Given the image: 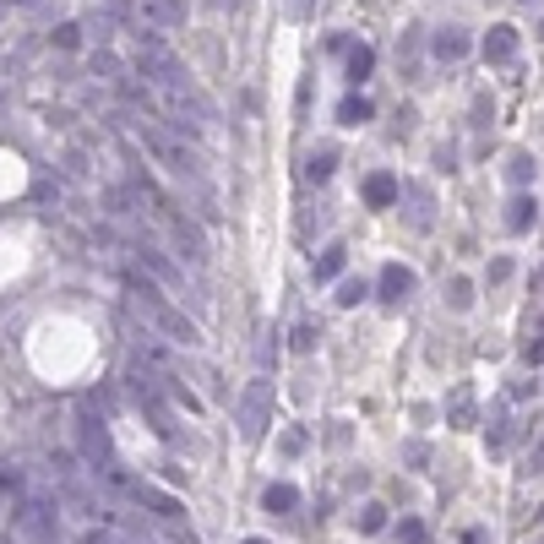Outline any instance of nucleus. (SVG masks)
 <instances>
[{
  "instance_id": "nucleus-27",
  "label": "nucleus",
  "mask_w": 544,
  "mask_h": 544,
  "mask_svg": "<svg viewBox=\"0 0 544 544\" xmlns=\"http://www.w3.org/2000/svg\"><path fill=\"white\" fill-rule=\"evenodd\" d=\"M343 305H354V300H365V283H343V294H338Z\"/></svg>"
},
{
  "instance_id": "nucleus-8",
  "label": "nucleus",
  "mask_w": 544,
  "mask_h": 544,
  "mask_svg": "<svg viewBox=\"0 0 544 544\" xmlns=\"http://www.w3.org/2000/svg\"><path fill=\"white\" fill-rule=\"evenodd\" d=\"M136 16H142V22H153V27H185L191 0H142V5H136Z\"/></svg>"
},
{
  "instance_id": "nucleus-10",
  "label": "nucleus",
  "mask_w": 544,
  "mask_h": 544,
  "mask_svg": "<svg viewBox=\"0 0 544 544\" xmlns=\"http://www.w3.org/2000/svg\"><path fill=\"white\" fill-rule=\"evenodd\" d=\"M409 294H414V272H409V267H398V262H392V267H381V300H387V305H403Z\"/></svg>"
},
{
  "instance_id": "nucleus-22",
  "label": "nucleus",
  "mask_w": 544,
  "mask_h": 544,
  "mask_svg": "<svg viewBox=\"0 0 544 544\" xmlns=\"http://www.w3.org/2000/svg\"><path fill=\"white\" fill-rule=\"evenodd\" d=\"M338 272H343V251L332 245V251H327V256L316 262V278H338Z\"/></svg>"
},
{
  "instance_id": "nucleus-14",
  "label": "nucleus",
  "mask_w": 544,
  "mask_h": 544,
  "mask_svg": "<svg viewBox=\"0 0 544 544\" xmlns=\"http://www.w3.org/2000/svg\"><path fill=\"white\" fill-rule=\"evenodd\" d=\"M93 76H104V82H114V87H120V82H125V65H120L109 49H93Z\"/></svg>"
},
{
  "instance_id": "nucleus-6",
  "label": "nucleus",
  "mask_w": 544,
  "mask_h": 544,
  "mask_svg": "<svg viewBox=\"0 0 544 544\" xmlns=\"http://www.w3.org/2000/svg\"><path fill=\"white\" fill-rule=\"evenodd\" d=\"M163 223H169V234H174V245H180V256L202 267V262H207V234H202V229H196V223H191L185 213H169V207H163Z\"/></svg>"
},
{
  "instance_id": "nucleus-16",
  "label": "nucleus",
  "mask_w": 544,
  "mask_h": 544,
  "mask_svg": "<svg viewBox=\"0 0 544 544\" xmlns=\"http://www.w3.org/2000/svg\"><path fill=\"white\" fill-rule=\"evenodd\" d=\"M338 120H343V125L371 120V98H343V104H338Z\"/></svg>"
},
{
  "instance_id": "nucleus-2",
  "label": "nucleus",
  "mask_w": 544,
  "mask_h": 544,
  "mask_svg": "<svg viewBox=\"0 0 544 544\" xmlns=\"http://www.w3.org/2000/svg\"><path fill=\"white\" fill-rule=\"evenodd\" d=\"M136 65H142V76L147 82H158V87H185V65H180V54L158 38V33H136Z\"/></svg>"
},
{
  "instance_id": "nucleus-9",
  "label": "nucleus",
  "mask_w": 544,
  "mask_h": 544,
  "mask_svg": "<svg viewBox=\"0 0 544 544\" xmlns=\"http://www.w3.org/2000/svg\"><path fill=\"white\" fill-rule=\"evenodd\" d=\"M485 60H490V65L518 60V27H507V22H501V27H490V33H485Z\"/></svg>"
},
{
  "instance_id": "nucleus-33",
  "label": "nucleus",
  "mask_w": 544,
  "mask_h": 544,
  "mask_svg": "<svg viewBox=\"0 0 544 544\" xmlns=\"http://www.w3.org/2000/svg\"><path fill=\"white\" fill-rule=\"evenodd\" d=\"M207 5H240V0H207Z\"/></svg>"
},
{
  "instance_id": "nucleus-7",
  "label": "nucleus",
  "mask_w": 544,
  "mask_h": 544,
  "mask_svg": "<svg viewBox=\"0 0 544 544\" xmlns=\"http://www.w3.org/2000/svg\"><path fill=\"white\" fill-rule=\"evenodd\" d=\"M267 409H272V387H267V381H251V392H245V403H240L245 436H262V430H267Z\"/></svg>"
},
{
  "instance_id": "nucleus-18",
  "label": "nucleus",
  "mask_w": 544,
  "mask_h": 544,
  "mask_svg": "<svg viewBox=\"0 0 544 544\" xmlns=\"http://www.w3.org/2000/svg\"><path fill=\"white\" fill-rule=\"evenodd\" d=\"M104 16L120 22V27H131L136 22V0H104Z\"/></svg>"
},
{
  "instance_id": "nucleus-5",
  "label": "nucleus",
  "mask_w": 544,
  "mask_h": 544,
  "mask_svg": "<svg viewBox=\"0 0 544 544\" xmlns=\"http://www.w3.org/2000/svg\"><path fill=\"white\" fill-rule=\"evenodd\" d=\"M11 523H16V534H22V539L54 544V501H44V496H27V501H16Z\"/></svg>"
},
{
  "instance_id": "nucleus-26",
  "label": "nucleus",
  "mask_w": 544,
  "mask_h": 544,
  "mask_svg": "<svg viewBox=\"0 0 544 544\" xmlns=\"http://www.w3.org/2000/svg\"><path fill=\"white\" fill-rule=\"evenodd\" d=\"M381 523H387V518H381V507H371V512H365V518H360V529H365V534H376V529H381Z\"/></svg>"
},
{
  "instance_id": "nucleus-21",
  "label": "nucleus",
  "mask_w": 544,
  "mask_h": 544,
  "mask_svg": "<svg viewBox=\"0 0 544 544\" xmlns=\"http://www.w3.org/2000/svg\"><path fill=\"white\" fill-rule=\"evenodd\" d=\"M507 174H512V185H529V180H534V158H529V153H518Z\"/></svg>"
},
{
  "instance_id": "nucleus-23",
  "label": "nucleus",
  "mask_w": 544,
  "mask_h": 544,
  "mask_svg": "<svg viewBox=\"0 0 544 544\" xmlns=\"http://www.w3.org/2000/svg\"><path fill=\"white\" fill-rule=\"evenodd\" d=\"M332 163H338L332 153H316V158L305 163V174H311V180H327V174H332Z\"/></svg>"
},
{
  "instance_id": "nucleus-3",
  "label": "nucleus",
  "mask_w": 544,
  "mask_h": 544,
  "mask_svg": "<svg viewBox=\"0 0 544 544\" xmlns=\"http://www.w3.org/2000/svg\"><path fill=\"white\" fill-rule=\"evenodd\" d=\"M76 436H82V458L93 463V474H120V463H114V441H109V425L93 414V409H82L76 414Z\"/></svg>"
},
{
  "instance_id": "nucleus-17",
  "label": "nucleus",
  "mask_w": 544,
  "mask_h": 544,
  "mask_svg": "<svg viewBox=\"0 0 544 544\" xmlns=\"http://www.w3.org/2000/svg\"><path fill=\"white\" fill-rule=\"evenodd\" d=\"M294 501H300V490H294V485H272V490H267V512H289Z\"/></svg>"
},
{
  "instance_id": "nucleus-19",
  "label": "nucleus",
  "mask_w": 544,
  "mask_h": 544,
  "mask_svg": "<svg viewBox=\"0 0 544 544\" xmlns=\"http://www.w3.org/2000/svg\"><path fill=\"white\" fill-rule=\"evenodd\" d=\"M49 38H54V49H76V44H82V27H76V22H60Z\"/></svg>"
},
{
  "instance_id": "nucleus-15",
  "label": "nucleus",
  "mask_w": 544,
  "mask_h": 544,
  "mask_svg": "<svg viewBox=\"0 0 544 544\" xmlns=\"http://www.w3.org/2000/svg\"><path fill=\"white\" fill-rule=\"evenodd\" d=\"M371 65H376V49H371V44L349 49V82H365V76H371Z\"/></svg>"
},
{
  "instance_id": "nucleus-11",
  "label": "nucleus",
  "mask_w": 544,
  "mask_h": 544,
  "mask_svg": "<svg viewBox=\"0 0 544 544\" xmlns=\"http://www.w3.org/2000/svg\"><path fill=\"white\" fill-rule=\"evenodd\" d=\"M398 191H403V185H398V174H387V169L365 174V202H371V207H392V202H398Z\"/></svg>"
},
{
  "instance_id": "nucleus-29",
  "label": "nucleus",
  "mask_w": 544,
  "mask_h": 544,
  "mask_svg": "<svg viewBox=\"0 0 544 544\" xmlns=\"http://www.w3.org/2000/svg\"><path fill=\"white\" fill-rule=\"evenodd\" d=\"M529 469H534V474H544V441H539V452L529 458Z\"/></svg>"
},
{
  "instance_id": "nucleus-30",
  "label": "nucleus",
  "mask_w": 544,
  "mask_h": 544,
  "mask_svg": "<svg viewBox=\"0 0 544 544\" xmlns=\"http://www.w3.org/2000/svg\"><path fill=\"white\" fill-rule=\"evenodd\" d=\"M463 544H485V529H469V534H463Z\"/></svg>"
},
{
  "instance_id": "nucleus-4",
  "label": "nucleus",
  "mask_w": 544,
  "mask_h": 544,
  "mask_svg": "<svg viewBox=\"0 0 544 544\" xmlns=\"http://www.w3.org/2000/svg\"><path fill=\"white\" fill-rule=\"evenodd\" d=\"M142 142H147V153L169 169V174H180V180H202V163H196V153L180 142V136H169V131H136Z\"/></svg>"
},
{
  "instance_id": "nucleus-28",
  "label": "nucleus",
  "mask_w": 544,
  "mask_h": 544,
  "mask_svg": "<svg viewBox=\"0 0 544 544\" xmlns=\"http://www.w3.org/2000/svg\"><path fill=\"white\" fill-rule=\"evenodd\" d=\"M82 544H120V539H114V534H98V529H87V534H82Z\"/></svg>"
},
{
  "instance_id": "nucleus-20",
  "label": "nucleus",
  "mask_w": 544,
  "mask_h": 544,
  "mask_svg": "<svg viewBox=\"0 0 544 544\" xmlns=\"http://www.w3.org/2000/svg\"><path fill=\"white\" fill-rule=\"evenodd\" d=\"M507 223H512V229H529V223H534V202H529V196H518V202H512V213H507Z\"/></svg>"
},
{
  "instance_id": "nucleus-32",
  "label": "nucleus",
  "mask_w": 544,
  "mask_h": 544,
  "mask_svg": "<svg viewBox=\"0 0 544 544\" xmlns=\"http://www.w3.org/2000/svg\"><path fill=\"white\" fill-rule=\"evenodd\" d=\"M311 11V0H294V16H305Z\"/></svg>"
},
{
  "instance_id": "nucleus-25",
  "label": "nucleus",
  "mask_w": 544,
  "mask_h": 544,
  "mask_svg": "<svg viewBox=\"0 0 544 544\" xmlns=\"http://www.w3.org/2000/svg\"><path fill=\"white\" fill-rule=\"evenodd\" d=\"M120 98H125V104H142V109L153 104V98H147V87H136V82H120Z\"/></svg>"
},
{
  "instance_id": "nucleus-31",
  "label": "nucleus",
  "mask_w": 544,
  "mask_h": 544,
  "mask_svg": "<svg viewBox=\"0 0 544 544\" xmlns=\"http://www.w3.org/2000/svg\"><path fill=\"white\" fill-rule=\"evenodd\" d=\"M11 5H22V11H44V0H11Z\"/></svg>"
},
{
  "instance_id": "nucleus-1",
  "label": "nucleus",
  "mask_w": 544,
  "mask_h": 544,
  "mask_svg": "<svg viewBox=\"0 0 544 544\" xmlns=\"http://www.w3.org/2000/svg\"><path fill=\"white\" fill-rule=\"evenodd\" d=\"M131 300H136V305L147 311V321H153L158 332H169L174 343H185V349H196V343H202L196 321H191L185 311H174V305H169V300H163V294H158V289L147 283V278H131Z\"/></svg>"
},
{
  "instance_id": "nucleus-34",
  "label": "nucleus",
  "mask_w": 544,
  "mask_h": 544,
  "mask_svg": "<svg viewBox=\"0 0 544 544\" xmlns=\"http://www.w3.org/2000/svg\"><path fill=\"white\" fill-rule=\"evenodd\" d=\"M251 544H262V539H251Z\"/></svg>"
},
{
  "instance_id": "nucleus-12",
  "label": "nucleus",
  "mask_w": 544,
  "mask_h": 544,
  "mask_svg": "<svg viewBox=\"0 0 544 544\" xmlns=\"http://www.w3.org/2000/svg\"><path fill=\"white\" fill-rule=\"evenodd\" d=\"M136 256H142V267L153 272V278H163V283H180V272H174V262H163L153 245H136Z\"/></svg>"
},
{
  "instance_id": "nucleus-24",
  "label": "nucleus",
  "mask_w": 544,
  "mask_h": 544,
  "mask_svg": "<svg viewBox=\"0 0 544 544\" xmlns=\"http://www.w3.org/2000/svg\"><path fill=\"white\" fill-rule=\"evenodd\" d=\"M398 544H425V523H414V518H409V523L398 529Z\"/></svg>"
},
{
  "instance_id": "nucleus-13",
  "label": "nucleus",
  "mask_w": 544,
  "mask_h": 544,
  "mask_svg": "<svg viewBox=\"0 0 544 544\" xmlns=\"http://www.w3.org/2000/svg\"><path fill=\"white\" fill-rule=\"evenodd\" d=\"M436 54H441V60H463V54H469V38H463V27H447V33L436 38Z\"/></svg>"
}]
</instances>
